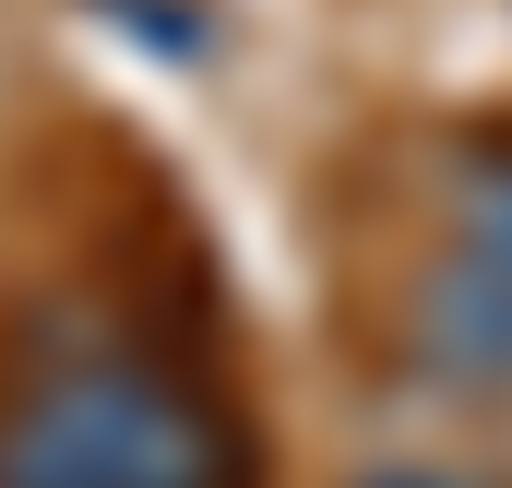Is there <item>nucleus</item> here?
<instances>
[{"label": "nucleus", "mask_w": 512, "mask_h": 488, "mask_svg": "<svg viewBox=\"0 0 512 488\" xmlns=\"http://www.w3.org/2000/svg\"><path fill=\"white\" fill-rule=\"evenodd\" d=\"M0 488H239V429L143 358H72L0 405Z\"/></svg>", "instance_id": "obj_1"}, {"label": "nucleus", "mask_w": 512, "mask_h": 488, "mask_svg": "<svg viewBox=\"0 0 512 488\" xmlns=\"http://www.w3.org/2000/svg\"><path fill=\"white\" fill-rule=\"evenodd\" d=\"M405 346L453 393H512V131L453 167V227L405 286Z\"/></svg>", "instance_id": "obj_2"}, {"label": "nucleus", "mask_w": 512, "mask_h": 488, "mask_svg": "<svg viewBox=\"0 0 512 488\" xmlns=\"http://www.w3.org/2000/svg\"><path fill=\"white\" fill-rule=\"evenodd\" d=\"M358 488H477V477H453V465H382V477H358Z\"/></svg>", "instance_id": "obj_3"}]
</instances>
